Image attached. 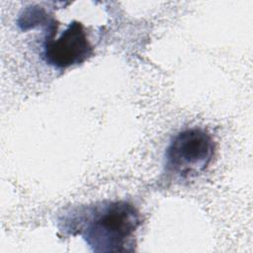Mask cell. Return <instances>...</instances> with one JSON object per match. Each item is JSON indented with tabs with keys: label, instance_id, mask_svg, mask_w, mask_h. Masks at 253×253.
<instances>
[{
	"label": "cell",
	"instance_id": "6da1fadb",
	"mask_svg": "<svg viewBox=\"0 0 253 253\" xmlns=\"http://www.w3.org/2000/svg\"><path fill=\"white\" fill-rule=\"evenodd\" d=\"M79 224V233L93 251H126V245L140 224V215L126 201L104 202L88 208Z\"/></svg>",
	"mask_w": 253,
	"mask_h": 253
},
{
	"label": "cell",
	"instance_id": "7a4b0ae2",
	"mask_svg": "<svg viewBox=\"0 0 253 253\" xmlns=\"http://www.w3.org/2000/svg\"><path fill=\"white\" fill-rule=\"evenodd\" d=\"M211 134L203 127H187L170 140L164 155V172L169 178L188 179L202 173L214 154Z\"/></svg>",
	"mask_w": 253,
	"mask_h": 253
},
{
	"label": "cell",
	"instance_id": "3957f363",
	"mask_svg": "<svg viewBox=\"0 0 253 253\" xmlns=\"http://www.w3.org/2000/svg\"><path fill=\"white\" fill-rule=\"evenodd\" d=\"M42 57L44 62L59 70L83 63L94 54L93 45L85 25L73 20L64 29L51 22L42 40Z\"/></svg>",
	"mask_w": 253,
	"mask_h": 253
}]
</instances>
